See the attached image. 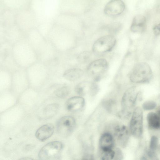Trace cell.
I'll return each instance as SVG.
<instances>
[{"label": "cell", "instance_id": "7402d4cb", "mask_svg": "<svg viewBox=\"0 0 160 160\" xmlns=\"http://www.w3.org/2000/svg\"><path fill=\"white\" fill-rule=\"evenodd\" d=\"M70 92V89L69 87L67 86H64L57 89L54 93L57 97L63 98L67 97Z\"/></svg>", "mask_w": 160, "mask_h": 160}, {"label": "cell", "instance_id": "4316f807", "mask_svg": "<svg viewBox=\"0 0 160 160\" xmlns=\"http://www.w3.org/2000/svg\"><path fill=\"white\" fill-rule=\"evenodd\" d=\"M115 149V154L114 160H122L123 158V154L121 150L118 148Z\"/></svg>", "mask_w": 160, "mask_h": 160}, {"label": "cell", "instance_id": "7c38bea8", "mask_svg": "<svg viewBox=\"0 0 160 160\" xmlns=\"http://www.w3.org/2000/svg\"><path fill=\"white\" fill-rule=\"evenodd\" d=\"M125 9V5L122 0H112L109 1L105 6L104 12L108 16H113L122 13Z\"/></svg>", "mask_w": 160, "mask_h": 160}, {"label": "cell", "instance_id": "603a6c76", "mask_svg": "<svg viewBox=\"0 0 160 160\" xmlns=\"http://www.w3.org/2000/svg\"><path fill=\"white\" fill-rule=\"evenodd\" d=\"M90 52L88 51H85L81 53L78 57V61L81 62H84L88 60L90 56Z\"/></svg>", "mask_w": 160, "mask_h": 160}, {"label": "cell", "instance_id": "30bf717a", "mask_svg": "<svg viewBox=\"0 0 160 160\" xmlns=\"http://www.w3.org/2000/svg\"><path fill=\"white\" fill-rule=\"evenodd\" d=\"M116 43V39L112 36L106 35L97 40L92 46L94 52L98 53L108 52L111 51Z\"/></svg>", "mask_w": 160, "mask_h": 160}, {"label": "cell", "instance_id": "9c48e42d", "mask_svg": "<svg viewBox=\"0 0 160 160\" xmlns=\"http://www.w3.org/2000/svg\"><path fill=\"white\" fill-rule=\"evenodd\" d=\"M75 125V120L73 117L65 116L58 121L56 126L57 131L60 136L67 137L72 133Z\"/></svg>", "mask_w": 160, "mask_h": 160}, {"label": "cell", "instance_id": "5bb4252c", "mask_svg": "<svg viewBox=\"0 0 160 160\" xmlns=\"http://www.w3.org/2000/svg\"><path fill=\"white\" fill-rule=\"evenodd\" d=\"M116 142L113 135L106 131L101 136L99 141V149H113L115 148Z\"/></svg>", "mask_w": 160, "mask_h": 160}, {"label": "cell", "instance_id": "44dd1931", "mask_svg": "<svg viewBox=\"0 0 160 160\" xmlns=\"http://www.w3.org/2000/svg\"><path fill=\"white\" fill-rule=\"evenodd\" d=\"M115 148L113 149L100 150V160H114L115 154Z\"/></svg>", "mask_w": 160, "mask_h": 160}, {"label": "cell", "instance_id": "8fae6325", "mask_svg": "<svg viewBox=\"0 0 160 160\" xmlns=\"http://www.w3.org/2000/svg\"><path fill=\"white\" fill-rule=\"evenodd\" d=\"M99 91L98 85L95 82L83 81L76 86L75 91L80 96L86 95L93 97L96 95Z\"/></svg>", "mask_w": 160, "mask_h": 160}, {"label": "cell", "instance_id": "f546056e", "mask_svg": "<svg viewBox=\"0 0 160 160\" xmlns=\"http://www.w3.org/2000/svg\"><path fill=\"white\" fill-rule=\"evenodd\" d=\"M156 114L160 119V109L157 111Z\"/></svg>", "mask_w": 160, "mask_h": 160}, {"label": "cell", "instance_id": "e0dca14e", "mask_svg": "<svg viewBox=\"0 0 160 160\" xmlns=\"http://www.w3.org/2000/svg\"><path fill=\"white\" fill-rule=\"evenodd\" d=\"M83 75V72L78 68H71L66 70L63 76L66 79L70 81L77 80L81 78Z\"/></svg>", "mask_w": 160, "mask_h": 160}, {"label": "cell", "instance_id": "5b68a950", "mask_svg": "<svg viewBox=\"0 0 160 160\" xmlns=\"http://www.w3.org/2000/svg\"><path fill=\"white\" fill-rule=\"evenodd\" d=\"M108 64L107 61L104 58L96 60L88 66L87 72L89 76L94 81H99L106 72Z\"/></svg>", "mask_w": 160, "mask_h": 160}, {"label": "cell", "instance_id": "6da1fadb", "mask_svg": "<svg viewBox=\"0 0 160 160\" xmlns=\"http://www.w3.org/2000/svg\"><path fill=\"white\" fill-rule=\"evenodd\" d=\"M139 92L136 87L128 89L124 93L121 101V110L117 113L120 118L127 119L132 114Z\"/></svg>", "mask_w": 160, "mask_h": 160}, {"label": "cell", "instance_id": "ffe728a7", "mask_svg": "<svg viewBox=\"0 0 160 160\" xmlns=\"http://www.w3.org/2000/svg\"><path fill=\"white\" fill-rule=\"evenodd\" d=\"M59 106L56 103H53L47 105L43 110V114L46 118H50L54 116L58 112Z\"/></svg>", "mask_w": 160, "mask_h": 160}, {"label": "cell", "instance_id": "8992f818", "mask_svg": "<svg viewBox=\"0 0 160 160\" xmlns=\"http://www.w3.org/2000/svg\"><path fill=\"white\" fill-rule=\"evenodd\" d=\"M111 132L116 142L122 147L127 145L130 136V130L126 126L117 123L111 125Z\"/></svg>", "mask_w": 160, "mask_h": 160}, {"label": "cell", "instance_id": "484cf974", "mask_svg": "<svg viewBox=\"0 0 160 160\" xmlns=\"http://www.w3.org/2000/svg\"><path fill=\"white\" fill-rule=\"evenodd\" d=\"M145 156L147 160H158L155 152H152L149 150Z\"/></svg>", "mask_w": 160, "mask_h": 160}, {"label": "cell", "instance_id": "3957f363", "mask_svg": "<svg viewBox=\"0 0 160 160\" xmlns=\"http://www.w3.org/2000/svg\"><path fill=\"white\" fill-rule=\"evenodd\" d=\"M152 77L150 67L145 62L136 64L129 74L130 81L134 83H142L149 82Z\"/></svg>", "mask_w": 160, "mask_h": 160}, {"label": "cell", "instance_id": "83f0119b", "mask_svg": "<svg viewBox=\"0 0 160 160\" xmlns=\"http://www.w3.org/2000/svg\"><path fill=\"white\" fill-rule=\"evenodd\" d=\"M153 31L155 35H160V23L155 26L153 28Z\"/></svg>", "mask_w": 160, "mask_h": 160}, {"label": "cell", "instance_id": "d4e9b609", "mask_svg": "<svg viewBox=\"0 0 160 160\" xmlns=\"http://www.w3.org/2000/svg\"><path fill=\"white\" fill-rule=\"evenodd\" d=\"M156 105L157 104L155 102L153 101H148L143 103L142 107L145 110H149L154 109Z\"/></svg>", "mask_w": 160, "mask_h": 160}, {"label": "cell", "instance_id": "d6a6232c", "mask_svg": "<svg viewBox=\"0 0 160 160\" xmlns=\"http://www.w3.org/2000/svg\"><path fill=\"white\" fill-rule=\"evenodd\" d=\"M159 129H160V126Z\"/></svg>", "mask_w": 160, "mask_h": 160}, {"label": "cell", "instance_id": "7a4b0ae2", "mask_svg": "<svg viewBox=\"0 0 160 160\" xmlns=\"http://www.w3.org/2000/svg\"><path fill=\"white\" fill-rule=\"evenodd\" d=\"M12 53L13 59L16 60L38 59L36 52L26 39L22 38L13 44Z\"/></svg>", "mask_w": 160, "mask_h": 160}, {"label": "cell", "instance_id": "277c9868", "mask_svg": "<svg viewBox=\"0 0 160 160\" xmlns=\"http://www.w3.org/2000/svg\"><path fill=\"white\" fill-rule=\"evenodd\" d=\"M16 15V25L21 31L28 32L34 28L36 17L32 10L23 8Z\"/></svg>", "mask_w": 160, "mask_h": 160}, {"label": "cell", "instance_id": "f1b7e54d", "mask_svg": "<svg viewBox=\"0 0 160 160\" xmlns=\"http://www.w3.org/2000/svg\"><path fill=\"white\" fill-rule=\"evenodd\" d=\"M17 160H34L32 158L29 157H25L21 158Z\"/></svg>", "mask_w": 160, "mask_h": 160}, {"label": "cell", "instance_id": "ac0fdd59", "mask_svg": "<svg viewBox=\"0 0 160 160\" xmlns=\"http://www.w3.org/2000/svg\"><path fill=\"white\" fill-rule=\"evenodd\" d=\"M147 120L149 127L152 129H159L160 119L156 113L151 112L148 113Z\"/></svg>", "mask_w": 160, "mask_h": 160}, {"label": "cell", "instance_id": "52a82bcc", "mask_svg": "<svg viewBox=\"0 0 160 160\" xmlns=\"http://www.w3.org/2000/svg\"><path fill=\"white\" fill-rule=\"evenodd\" d=\"M130 130L132 134L137 138L142 135L143 131V114L139 107L135 108L133 112L130 124Z\"/></svg>", "mask_w": 160, "mask_h": 160}, {"label": "cell", "instance_id": "1f68e13d", "mask_svg": "<svg viewBox=\"0 0 160 160\" xmlns=\"http://www.w3.org/2000/svg\"><path fill=\"white\" fill-rule=\"evenodd\" d=\"M34 160H37V159H34Z\"/></svg>", "mask_w": 160, "mask_h": 160}, {"label": "cell", "instance_id": "cb8c5ba5", "mask_svg": "<svg viewBox=\"0 0 160 160\" xmlns=\"http://www.w3.org/2000/svg\"><path fill=\"white\" fill-rule=\"evenodd\" d=\"M158 138L155 136L152 137L150 143L149 151L155 152L158 145Z\"/></svg>", "mask_w": 160, "mask_h": 160}, {"label": "cell", "instance_id": "ba28073f", "mask_svg": "<svg viewBox=\"0 0 160 160\" xmlns=\"http://www.w3.org/2000/svg\"><path fill=\"white\" fill-rule=\"evenodd\" d=\"M62 143L58 141L50 142L43 146L38 153L39 158L42 160L49 159L57 155L62 151Z\"/></svg>", "mask_w": 160, "mask_h": 160}, {"label": "cell", "instance_id": "2e32d148", "mask_svg": "<svg viewBox=\"0 0 160 160\" xmlns=\"http://www.w3.org/2000/svg\"><path fill=\"white\" fill-rule=\"evenodd\" d=\"M146 26L145 17L142 15H138L135 16L132 19L130 30L133 32H141L145 30Z\"/></svg>", "mask_w": 160, "mask_h": 160}, {"label": "cell", "instance_id": "d6986e66", "mask_svg": "<svg viewBox=\"0 0 160 160\" xmlns=\"http://www.w3.org/2000/svg\"><path fill=\"white\" fill-rule=\"evenodd\" d=\"M102 104L104 108L109 113H113L116 110L117 101L113 98H110L104 99Z\"/></svg>", "mask_w": 160, "mask_h": 160}, {"label": "cell", "instance_id": "4fadbf2b", "mask_svg": "<svg viewBox=\"0 0 160 160\" xmlns=\"http://www.w3.org/2000/svg\"><path fill=\"white\" fill-rule=\"evenodd\" d=\"M85 100L82 96H74L69 98L66 101L65 106L67 109L70 112H77L84 108Z\"/></svg>", "mask_w": 160, "mask_h": 160}, {"label": "cell", "instance_id": "4dcf8cb0", "mask_svg": "<svg viewBox=\"0 0 160 160\" xmlns=\"http://www.w3.org/2000/svg\"><path fill=\"white\" fill-rule=\"evenodd\" d=\"M140 160H147L145 156H142Z\"/></svg>", "mask_w": 160, "mask_h": 160}, {"label": "cell", "instance_id": "9a60e30c", "mask_svg": "<svg viewBox=\"0 0 160 160\" xmlns=\"http://www.w3.org/2000/svg\"><path fill=\"white\" fill-rule=\"evenodd\" d=\"M54 131V126L51 123L45 124L40 127L35 133L36 138L39 140L43 141L52 135Z\"/></svg>", "mask_w": 160, "mask_h": 160}]
</instances>
